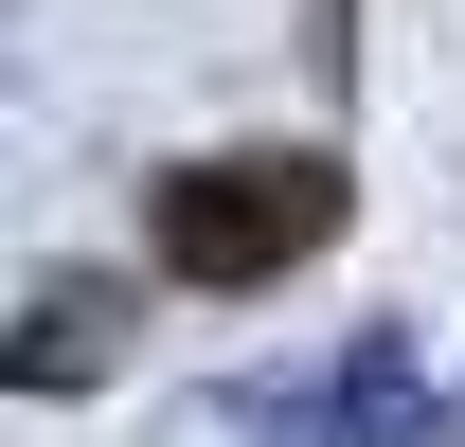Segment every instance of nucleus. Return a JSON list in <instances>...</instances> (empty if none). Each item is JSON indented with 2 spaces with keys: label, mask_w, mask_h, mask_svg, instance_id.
I'll return each instance as SVG.
<instances>
[{
  "label": "nucleus",
  "mask_w": 465,
  "mask_h": 447,
  "mask_svg": "<svg viewBox=\"0 0 465 447\" xmlns=\"http://www.w3.org/2000/svg\"><path fill=\"white\" fill-rule=\"evenodd\" d=\"M287 447H411V340H358V358H341V393H322Z\"/></svg>",
  "instance_id": "7ed1b4c3"
},
{
  "label": "nucleus",
  "mask_w": 465,
  "mask_h": 447,
  "mask_svg": "<svg viewBox=\"0 0 465 447\" xmlns=\"http://www.w3.org/2000/svg\"><path fill=\"white\" fill-rule=\"evenodd\" d=\"M162 269L179 286H287L322 233H341V162H304V144H251V162H179L162 179Z\"/></svg>",
  "instance_id": "f257e3e1"
},
{
  "label": "nucleus",
  "mask_w": 465,
  "mask_h": 447,
  "mask_svg": "<svg viewBox=\"0 0 465 447\" xmlns=\"http://www.w3.org/2000/svg\"><path fill=\"white\" fill-rule=\"evenodd\" d=\"M90 376H125V286H36L0 323V393H90Z\"/></svg>",
  "instance_id": "f03ea898"
}]
</instances>
